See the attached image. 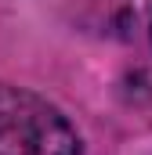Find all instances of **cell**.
Segmentation results:
<instances>
[{
    "label": "cell",
    "mask_w": 152,
    "mask_h": 155,
    "mask_svg": "<svg viewBox=\"0 0 152 155\" xmlns=\"http://www.w3.org/2000/svg\"><path fill=\"white\" fill-rule=\"evenodd\" d=\"M0 155H83V141L58 105L0 83Z\"/></svg>",
    "instance_id": "6da1fadb"
},
{
    "label": "cell",
    "mask_w": 152,
    "mask_h": 155,
    "mask_svg": "<svg viewBox=\"0 0 152 155\" xmlns=\"http://www.w3.org/2000/svg\"><path fill=\"white\" fill-rule=\"evenodd\" d=\"M105 33L152 61V0H102Z\"/></svg>",
    "instance_id": "7a4b0ae2"
}]
</instances>
